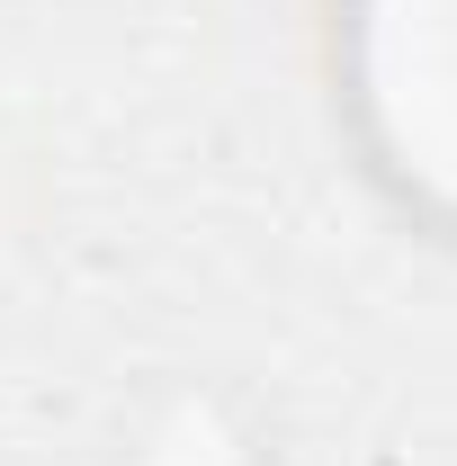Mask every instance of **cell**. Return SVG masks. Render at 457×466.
Masks as SVG:
<instances>
[{
    "label": "cell",
    "mask_w": 457,
    "mask_h": 466,
    "mask_svg": "<svg viewBox=\"0 0 457 466\" xmlns=\"http://www.w3.org/2000/svg\"><path fill=\"white\" fill-rule=\"evenodd\" d=\"M350 90L377 162L457 225V0H350Z\"/></svg>",
    "instance_id": "obj_1"
}]
</instances>
